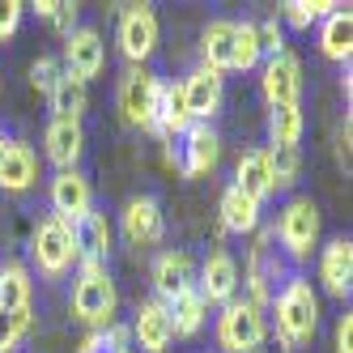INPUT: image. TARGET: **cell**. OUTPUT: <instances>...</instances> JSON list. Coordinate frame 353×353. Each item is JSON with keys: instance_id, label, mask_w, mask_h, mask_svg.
I'll return each mask as SVG.
<instances>
[{"instance_id": "cell-21", "label": "cell", "mask_w": 353, "mask_h": 353, "mask_svg": "<svg viewBox=\"0 0 353 353\" xmlns=\"http://www.w3.org/2000/svg\"><path fill=\"white\" fill-rule=\"evenodd\" d=\"M72 239H77V251H81V260H94V264H107L111 256V243H115V230H111V221L107 213H85L77 225H72ZM77 260V264H81Z\"/></svg>"}, {"instance_id": "cell-38", "label": "cell", "mask_w": 353, "mask_h": 353, "mask_svg": "<svg viewBox=\"0 0 353 353\" xmlns=\"http://www.w3.org/2000/svg\"><path fill=\"white\" fill-rule=\"evenodd\" d=\"M107 345H111V353H132V332H128V323H111V327H107Z\"/></svg>"}, {"instance_id": "cell-9", "label": "cell", "mask_w": 353, "mask_h": 353, "mask_svg": "<svg viewBox=\"0 0 353 353\" xmlns=\"http://www.w3.org/2000/svg\"><path fill=\"white\" fill-rule=\"evenodd\" d=\"M196 294L205 298V307H225V302H234L239 294V264L225 247H213L205 264L196 272Z\"/></svg>"}, {"instance_id": "cell-30", "label": "cell", "mask_w": 353, "mask_h": 353, "mask_svg": "<svg viewBox=\"0 0 353 353\" xmlns=\"http://www.w3.org/2000/svg\"><path fill=\"white\" fill-rule=\"evenodd\" d=\"M268 174H272V192H290L302 179V154L298 149H264Z\"/></svg>"}, {"instance_id": "cell-2", "label": "cell", "mask_w": 353, "mask_h": 353, "mask_svg": "<svg viewBox=\"0 0 353 353\" xmlns=\"http://www.w3.org/2000/svg\"><path fill=\"white\" fill-rule=\"evenodd\" d=\"M115 311H119V294H115L107 264L81 260L77 281H72V319H81L90 332H107L115 323Z\"/></svg>"}, {"instance_id": "cell-8", "label": "cell", "mask_w": 353, "mask_h": 353, "mask_svg": "<svg viewBox=\"0 0 353 353\" xmlns=\"http://www.w3.org/2000/svg\"><path fill=\"white\" fill-rule=\"evenodd\" d=\"M260 94H264V103L268 107H298V98H302V60L290 52L281 56H268L264 68H260Z\"/></svg>"}, {"instance_id": "cell-12", "label": "cell", "mask_w": 353, "mask_h": 353, "mask_svg": "<svg viewBox=\"0 0 353 353\" xmlns=\"http://www.w3.org/2000/svg\"><path fill=\"white\" fill-rule=\"evenodd\" d=\"M179 141L183 145L174 149V154H179V170L188 174V179H205V174L217 170V162H221V137L209 128V123H192Z\"/></svg>"}, {"instance_id": "cell-35", "label": "cell", "mask_w": 353, "mask_h": 353, "mask_svg": "<svg viewBox=\"0 0 353 353\" xmlns=\"http://www.w3.org/2000/svg\"><path fill=\"white\" fill-rule=\"evenodd\" d=\"M256 34H260V56H281L285 52V30L276 26V21H260Z\"/></svg>"}, {"instance_id": "cell-34", "label": "cell", "mask_w": 353, "mask_h": 353, "mask_svg": "<svg viewBox=\"0 0 353 353\" xmlns=\"http://www.w3.org/2000/svg\"><path fill=\"white\" fill-rule=\"evenodd\" d=\"M56 81H60V60H56V56H39V60L30 64V85H34L39 94H52Z\"/></svg>"}, {"instance_id": "cell-14", "label": "cell", "mask_w": 353, "mask_h": 353, "mask_svg": "<svg viewBox=\"0 0 353 353\" xmlns=\"http://www.w3.org/2000/svg\"><path fill=\"white\" fill-rule=\"evenodd\" d=\"M85 213H94V188L81 170H56L52 179V217L64 225H77Z\"/></svg>"}, {"instance_id": "cell-42", "label": "cell", "mask_w": 353, "mask_h": 353, "mask_svg": "<svg viewBox=\"0 0 353 353\" xmlns=\"http://www.w3.org/2000/svg\"><path fill=\"white\" fill-rule=\"evenodd\" d=\"M34 13H39V17H47V21H52V13H56V0H39V5H34Z\"/></svg>"}, {"instance_id": "cell-7", "label": "cell", "mask_w": 353, "mask_h": 353, "mask_svg": "<svg viewBox=\"0 0 353 353\" xmlns=\"http://www.w3.org/2000/svg\"><path fill=\"white\" fill-rule=\"evenodd\" d=\"M158 13L149 9V5H128L119 13V26H115V39H119V52L123 60H132V64H145L149 56H154V47H158Z\"/></svg>"}, {"instance_id": "cell-24", "label": "cell", "mask_w": 353, "mask_h": 353, "mask_svg": "<svg viewBox=\"0 0 353 353\" xmlns=\"http://www.w3.org/2000/svg\"><path fill=\"white\" fill-rule=\"evenodd\" d=\"M234 188L243 196H251L256 205H264V200L272 196V174H268L264 149H247V154L239 158V166H234Z\"/></svg>"}, {"instance_id": "cell-22", "label": "cell", "mask_w": 353, "mask_h": 353, "mask_svg": "<svg viewBox=\"0 0 353 353\" xmlns=\"http://www.w3.org/2000/svg\"><path fill=\"white\" fill-rule=\"evenodd\" d=\"M200 64L213 68V72H230L234 68V21H209L200 30Z\"/></svg>"}, {"instance_id": "cell-36", "label": "cell", "mask_w": 353, "mask_h": 353, "mask_svg": "<svg viewBox=\"0 0 353 353\" xmlns=\"http://www.w3.org/2000/svg\"><path fill=\"white\" fill-rule=\"evenodd\" d=\"M21 9H26L21 0H0V43L17 34V26H21Z\"/></svg>"}, {"instance_id": "cell-15", "label": "cell", "mask_w": 353, "mask_h": 353, "mask_svg": "<svg viewBox=\"0 0 353 353\" xmlns=\"http://www.w3.org/2000/svg\"><path fill=\"white\" fill-rule=\"evenodd\" d=\"M128 332H132L137 349H145V353H166V349H170V341H174V327H170V311H166V302H158V298L137 302Z\"/></svg>"}, {"instance_id": "cell-23", "label": "cell", "mask_w": 353, "mask_h": 353, "mask_svg": "<svg viewBox=\"0 0 353 353\" xmlns=\"http://www.w3.org/2000/svg\"><path fill=\"white\" fill-rule=\"evenodd\" d=\"M319 52L336 64H349V56H353V13L345 5H336L319 21Z\"/></svg>"}, {"instance_id": "cell-41", "label": "cell", "mask_w": 353, "mask_h": 353, "mask_svg": "<svg viewBox=\"0 0 353 353\" xmlns=\"http://www.w3.org/2000/svg\"><path fill=\"white\" fill-rule=\"evenodd\" d=\"M336 162L349 166V119L341 123V137H336Z\"/></svg>"}, {"instance_id": "cell-28", "label": "cell", "mask_w": 353, "mask_h": 353, "mask_svg": "<svg viewBox=\"0 0 353 353\" xmlns=\"http://www.w3.org/2000/svg\"><path fill=\"white\" fill-rule=\"evenodd\" d=\"M52 111H56V119H81L85 115V107H90V94H85V81H77V77H68V72H60V81L52 85Z\"/></svg>"}, {"instance_id": "cell-10", "label": "cell", "mask_w": 353, "mask_h": 353, "mask_svg": "<svg viewBox=\"0 0 353 353\" xmlns=\"http://www.w3.org/2000/svg\"><path fill=\"white\" fill-rule=\"evenodd\" d=\"M179 94H183V107H188V119L192 123H209L221 107V94H225V77L205 64H196L188 77L179 81Z\"/></svg>"}, {"instance_id": "cell-26", "label": "cell", "mask_w": 353, "mask_h": 353, "mask_svg": "<svg viewBox=\"0 0 353 353\" xmlns=\"http://www.w3.org/2000/svg\"><path fill=\"white\" fill-rule=\"evenodd\" d=\"M192 128V119H188V107H183V94L179 85H162L158 94V115H154V132L174 141V137H183Z\"/></svg>"}, {"instance_id": "cell-1", "label": "cell", "mask_w": 353, "mask_h": 353, "mask_svg": "<svg viewBox=\"0 0 353 353\" xmlns=\"http://www.w3.org/2000/svg\"><path fill=\"white\" fill-rule=\"evenodd\" d=\"M272 319H276V341L290 353L311 345L319 332V298L307 276H290L281 294H272Z\"/></svg>"}, {"instance_id": "cell-13", "label": "cell", "mask_w": 353, "mask_h": 353, "mask_svg": "<svg viewBox=\"0 0 353 353\" xmlns=\"http://www.w3.org/2000/svg\"><path fill=\"white\" fill-rule=\"evenodd\" d=\"M119 230L132 247H158L162 234H166V217H162V205L154 196H132L119 213Z\"/></svg>"}, {"instance_id": "cell-20", "label": "cell", "mask_w": 353, "mask_h": 353, "mask_svg": "<svg viewBox=\"0 0 353 353\" xmlns=\"http://www.w3.org/2000/svg\"><path fill=\"white\" fill-rule=\"evenodd\" d=\"M0 311L13 315L34 311V272L21 260H5V268H0Z\"/></svg>"}, {"instance_id": "cell-11", "label": "cell", "mask_w": 353, "mask_h": 353, "mask_svg": "<svg viewBox=\"0 0 353 353\" xmlns=\"http://www.w3.org/2000/svg\"><path fill=\"white\" fill-rule=\"evenodd\" d=\"M103 64H107V47H103V34L94 26H77L64 39V68L60 72H68V77L90 85L98 72H103Z\"/></svg>"}, {"instance_id": "cell-27", "label": "cell", "mask_w": 353, "mask_h": 353, "mask_svg": "<svg viewBox=\"0 0 353 353\" xmlns=\"http://www.w3.org/2000/svg\"><path fill=\"white\" fill-rule=\"evenodd\" d=\"M166 311H170L174 336H196L200 327H205V315H209V307H205V298L196 294V285L183 290L179 298H170V302H166Z\"/></svg>"}, {"instance_id": "cell-17", "label": "cell", "mask_w": 353, "mask_h": 353, "mask_svg": "<svg viewBox=\"0 0 353 353\" xmlns=\"http://www.w3.org/2000/svg\"><path fill=\"white\" fill-rule=\"evenodd\" d=\"M39 183V154L30 141H5V154H0V188L21 196Z\"/></svg>"}, {"instance_id": "cell-29", "label": "cell", "mask_w": 353, "mask_h": 353, "mask_svg": "<svg viewBox=\"0 0 353 353\" xmlns=\"http://www.w3.org/2000/svg\"><path fill=\"white\" fill-rule=\"evenodd\" d=\"M298 141H302V107H272L268 149H298Z\"/></svg>"}, {"instance_id": "cell-39", "label": "cell", "mask_w": 353, "mask_h": 353, "mask_svg": "<svg viewBox=\"0 0 353 353\" xmlns=\"http://www.w3.org/2000/svg\"><path fill=\"white\" fill-rule=\"evenodd\" d=\"M336 353H353V315L336 319Z\"/></svg>"}, {"instance_id": "cell-43", "label": "cell", "mask_w": 353, "mask_h": 353, "mask_svg": "<svg viewBox=\"0 0 353 353\" xmlns=\"http://www.w3.org/2000/svg\"><path fill=\"white\" fill-rule=\"evenodd\" d=\"M256 353H290V349H285L281 341H276V345H268V349H256Z\"/></svg>"}, {"instance_id": "cell-5", "label": "cell", "mask_w": 353, "mask_h": 353, "mask_svg": "<svg viewBox=\"0 0 353 353\" xmlns=\"http://www.w3.org/2000/svg\"><path fill=\"white\" fill-rule=\"evenodd\" d=\"M272 239L285 247L290 260H307L319 247V205L311 196H290L281 205V213H276Z\"/></svg>"}, {"instance_id": "cell-19", "label": "cell", "mask_w": 353, "mask_h": 353, "mask_svg": "<svg viewBox=\"0 0 353 353\" xmlns=\"http://www.w3.org/2000/svg\"><path fill=\"white\" fill-rule=\"evenodd\" d=\"M319 281L332 298H349L353 290V243L349 239H332L319 251Z\"/></svg>"}, {"instance_id": "cell-40", "label": "cell", "mask_w": 353, "mask_h": 353, "mask_svg": "<svg viewBox=\"0 0 353 353\" xmlns=\"http://www.w3.org/2000/svg\"><path fill=\"white\" fill-rule=\"evenodd\" d=\"M77 353H111V345H107V332H85V341L77 345Z\"/></svg>"}, {"instance_id": "cell-6", "label": "cell", "mask_w": 353, "mask_h": 353, "mask_svg": "<svg viewBox=\"0 0 353 353\" xmlns=\"http://www.w3.org/2000/svg\"><path fill=\"white\" fill-rule=\"evenodd\" d=\"M158 94H162V81H158L145 64H132V68L119 77V90H115V107H119L123 123H128V128H145V132H154Z\"/></svg>"}, {"instance_id": "cell-18", "label": "cell", "mask_w": 353, "mask_h": 353, "mask_svg": "<svg viewBox=\"0 0 353 353\" xmlns=\"http://www.w3.org/2000/svg\"><path fill=\"white\" fill-rule=\"evenodd\" d=\"M154 290H158V302H170V298H179L183 290L196 285V264L188 251H162V256L154 260Z\"/></svg>"}, {"instance_id": "cell-32", "label": "cell", "mask_w": 353, "mask_h": 353, "mask_svg": "<svg viewBox=\"0 0 353 353\" xmlns=\"http://www.w3.org/2000/svg\"><path fill=\"white\" fill-rule=\"evenodd\" d=\"M332 9H336L332 0H290V5H285V26H294V30H311L315 21H323Z\"/></svg>"}, {"instance_id": "cell-37", "label": "cell", "mask_w": 353, "mask_h": 353, "mask_svg": "<svg viewBox=\"0 0 353 353\" xmlns=\"http://www.w3.org/2000/svg\"><path fill=\"white\" fill-rule=\"evenodd\" d=\"M52 26L68 39L72 30H77V5L72 0H56V13H52Z\"/></svg>"}, {"instance_id": "cell-16", "label": "cell", "mask_w": 353, "mask_h": 353, "mask_svg": "<svg viewBox=\"0 0 353 353\" xmlns=\"http://www.w3.org/2000/svg\"><path fill=\"white\" fill-rule=\"evenodd\" d=\"M43 154L47 162H52L56 170H77L81 154H85V128H81V119H56L47 123V132H43Z\"/></svg>"}, {"instance_id": "cell-31", "label": "cell", "mask_w": 353, "mask_h": 353, "mask_svg": "<svg viewBox=\"0 0 353 353\" xmlns=\"http://www.w3.org/2000/svg\"><path fill=\"white\" fill-rule=\"evenodd\" d=\"M260 34H256V21H234V68L251 72L260 68Z\"/></svg>"}, {"instance_id": "cell-25", "label": "cell", "mask_w": 353, "mask_h": 353, "mask_svg": "<svg viewBox=\"0 0 353 353\" xmlns=\"http://www.w3.org/2000/svg\"><path fill=\"white\" fill-rule=\"evenodd\" d=\"M260 213H264V205H256L251 196H243L234 183L221 192V225L230 234H256L260 230Z\"/></svg>"}, {"instance_id": "cell-33", "label": "cell", "mask_w": 353, "mask_h": 353, "mask_svg": "<svg viewBox=\"0 0 353 353\" xmlns=\"http://www.w3.org/2000/svg\"><path fill=\"white\" fill-rule=\"evenodd\" d=\"M30 332V315H13V311H0V353H13L21 345V336Z\"/></svg>"}, {"instance_id": "cell-44", "label": "cell", "mask_w": 353, "mask_h": 353, "mask_svg": "<svg viewBox=\"0 0 353 353\" xmlns=\"http://www.w3.org/2000/svg\"><path fill=\"white\" fill-rule=\"evenodd\" d=\"M0 154H5V132H0Z\"/></svg>"}, {"instance_id": "cell-3", "label": "cell", "mask_w": 353, "mask_h": 353, "mask_svg": "<svg viewBox=\"0 0 353 353\" xmlns=\"http://www.w3.org/2000/svg\"><path fill=\"white\" fill-rule=\"evenodd\" d=\"M81 251H77V239H72V225H64L60 217H39L34 230H30V264L39 268V276L47 281H60L77 268Z\"/></svg>"}, {"instance_id": "cell-4", "label": "cell", "mask_w": 353, "mask_h": 353, "mask_svg": "<svg viewBox=\"0 0 353 353\" xmlns=\"http://www.w3.org/2000/svg\"><path fill=\"white\" fill-rule=\"evenodd\" d=\"M213 336H217L221 353H256L268 341V319H264L260 307H251L247 298H234V302H225V307H221Z\"/></svg>"}]
</instances>
